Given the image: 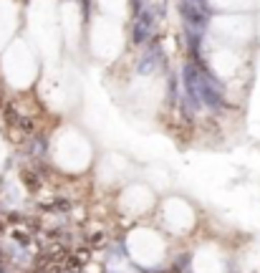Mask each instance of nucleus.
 <instances>
[{
    "instance_id": "obj_1",
    "label": "nucleus",
    "mask_w": 260,
    "mask_h": 273,
    "mask_svg": "<svg viewBox=\"0 0 260 273\" xmlns=\"http://www.w3.org/2000/svg\"><path fill=\"white\" fill-rule=\"evenodd\" d=\"M154 36V13L152 10H139L134 15V25H131V43L141 46Z\"/></svg>"
},
{
    "instance_id": "obj_2",
    "label": "nucleus",
    "mask_w": 260,
    "mask_h": 273,
    "mask_svg": "<svg viewBox=\"0 0 260 273\" xmlns=\"http://www.w3.org/2000/svg\"><path fill=\"white\" fill-rule=\"evenodd\" d=\"M159 66H162V51H159L157 46H152L144 56H139L136 71H139V73H144V76H149V73H154Z\"/></svg>"
}]
</instances>
